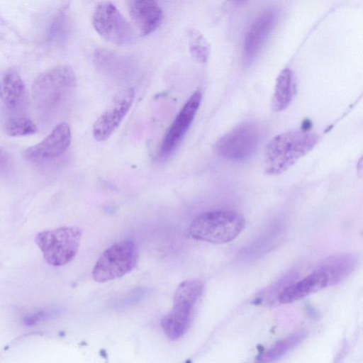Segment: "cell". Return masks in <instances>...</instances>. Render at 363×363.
Instances as JSON below:
<instances>
[{
	"label": "cell",
	"mask_w": 363,
	"mask_h": 363,
	"mask_svg": "<svg viewBox=\"0 0 363 363\" xmlns=\"http://www.w3.org/2000/svg\"><path fill=\"white\" fill-rule=\"evenodd\" d=\"M317 141L315 133L301 128L277 135L264 150V172L270 176L282 174L308 154Z\"/></svg>",
	"instance_id": "6da1fadb"
},
{
	"label": "cell",
	"mask_w": 363,
	"mask_h": 363,
	"mask_svg": "<svg viewBox=\"0 0 363 363\" xmlns=\"http://www.w3.org/2000/svg\"><path fill=\"white\" fill-rule=\"evenodd\" d=\"M242 215L233 211H212L198 215L189 228L190 236L215 245L230 242L245 228Z\"/></svg>",
	"instance_id": "7a4b0ae2"
},
{
	"label": "cell",
	"mask_w": 363,
	"mask_h": 363,
	"mask_svg": "<svg viewBox=\"0 0 363 363\" xmlns=\"http://www.w3.org/2000/svg\"><path fill=\"white\" fill-rule=\"evenodd\" d=\"M76 85V76L68 65H58L48 69L34 80L32 86L33 101L37 108L50 112L57 108Z\"/></svg>",
	"instance_id": "3957f363"
},
{
	"label": "cell",
	"mask_w": 363,
	"mask_h": 363,
	"mask_svg": "<svg viewBox=\"0 0 363 363\" xmlns=\"http://www.w3.org/2000/svg\"><path fill=\"white\" fill-rule=\"evenodd\" d=\"M82 234L79 228L61 227L38 233L35 242L49 264L60 267L68 264L74 258Z\"/></svg>",
	"instance_id": "277c9868"
},
{
	"label": "cell",
	"mask_w": 363,
	"mask_h": 363,
	"mask_svg": "<svg viewBox=\"0 0 363 363\" xmlns=\"http://www.w3.org/2000/svg\"><path fill=\"white\" fill-rule=\"evenodd\" d=\"M138 250L132 240L126 239L115 242L99 257L93 270V279L97 282H105L123 277L137 264Z\"/></svg>",
	"instance_id": "5b68a950"
},
{
	"label": "cell",
	"mask_w": 363,
	"mask_h": 363,
	"mask_svg": "<svg viewBox=\"0 0 363 363\" xmlns=\"http://www.w3.org/2000/svg\"><path fill=\"white\" fill-rule=\"evenodd\" d=\"M262 133V128L257 123L243 122L221 136L215 143L213 150L218 156L228 160H247L256 152Z\"/></svg>",
	"instance_id": "8992f818"
},
{
	"label": "cell",
	"mask_w": 363,
	"mask_h": 363,
	"mask_svg": "<svg viewBox=\"0 0 363 363\" xmlns=\"http://www.w3.org/2000/svg\"><path fill=\"white\" fill-rule=\"evenodd\" d=\"M92 25L103 38L118 45L130 44L135 38L132 26L111 1H102L96 5Z\"/></svg>",
	"instance_id": "52a82bcc"
},
{
	"label": "cell",
	"mask_w": 363,
	"mask_h": 363,
	"mask_svg": "<svg viewBox=\"0 0 363 363\" xmlns=\"http://www.w3.org/2000/svg\"><path fill=\"white\" fill-rule=\"evenodd\" d=\"M134 97L133 88H127L116 94L94 123L93 136L97 141H104L111 135L130 110Z\"/></svg>",
	"instance_id": "ba28073f"
},
{
	"label": "cell",
	"mask_w": 363,
	"mask_h": 363,
	"mask_svg": "<svg viewBox=\"0 0 363 363\" xmlns=\"http://www.w3.org/2000/svg\"><path fill=\"white\" fill-rule=\"evenodd\" d=\"M201 99V91H196L178 113L164 135L160 149V157L169 156L182 140L199 109Z\"/></svg>",
	"instance_id": "9c48e42d"
},
{
	"label": "cell",
	"mask_w": 363,
	"mask_h": 363,
	"mask_svg": "<svg viewBox=\"0 0 363 363\" xmlns=\"http://www.w3.org/2000/svg\"><path fill=\"white\" fill-rule=\"evenodd\" d=\"M71 130L68 123L61 122L39 143L24 152L25 157L35 163H44L62 155L71 143Z\"/></svg>",
	"instance_id": "30bf717a"
},
{
	"label": "cell",
	"mask_w": 363,
	"mask_h": 363,
	"mask_svg": "<svg viewBox=\"0 0 363 363\" xmlns=\"http://www.w3.org/2000/svg\"><path fill=\"white\" fill-rule=\"evenodd\" d=\"M277 19V11L267 9L254 20L247 31L243 43V60L250 65L260 51Z\"/></svg>",
	"instance_id": "8fae6325"
},
{
	"label": "cell",
	"mask_w": 363,
	"mask_h": 363,
	"mask_svg": "<svg viewBox=\"0 0 363 363\" xmlns=\"http://www.w3.org/2000/svg\"><path fill=\"white\" fill-rule=\"evenodd\" d=\"M330 286L328 277L317 267L311 273L301 280L287 286L277 298L281 303H290Z\"/></svg>",
	"instance_id": "7c38bea8"
},
{
	"label": "cell",
	"mask_w": 363,
	"mask_h": 363,
	"mask_svg": "<svg viewBox=\"0 0 363 363\" xmlns=\"http://www.w3.org/2000/svg\"><path fill=\"white\" fill-rule=\"evenodd\" d=\"M128 8L130 18L141 35L152 33L162 21V10L155 1H130Z\"/></svg>",
	"instance_id": "4fadbf2b"
},
{
	"label": "cell",
	"mask_w": 363,
	"mask_h": 363,
	"mask_svg": "<svg viewBox=\"0 0 363 363\" xmlns=\"http://www.w3.org/2000/svg\"><path fill=\"white\" fill-rule=\"evenodd\" d=\"M94 60L101 72L119 79L127 78L133 69V62L128 57L106 49L96 50Z\"/></svg>",
	"instance_id": "5bb4252c"
},
{
	"label": "cell",
	"mask_w": 363,
	"mask_h": 363,
	"mask_svg": "<svg viewBox=\"0 0 363 363\" xmlns=\"http://www.w3.org/2000/svg\"><path fill=\"white\" fill-rule=\"evenodd\" d=\"M357 258L352 253H341L330 256L322 261L317 267L328 277L330 286L337 284L356 269Z\"/></svg>",
	"instance_id": "9a60e30c"
},
{
	"label": "cell",
	"mask_w": 363,
	"mask_h": 363,
	"mask_svg": "<svg viewBox=\"0 0 363 363\" xmlns=\"http://www.w3.org/2000/svg\"><path fill=\"white\" fill-rule=\"evenodd\" d=\"M192 308L173 304L171 311L161 320V326L165 335L171 340L180 338L186 332Z\"/></svg>",
	"instance_id": "2e32d148"
},
{
	"label": "cell",
	"mask_w": 363,
	"mask_h": 363,
	"mask_svg": "<svg viewBox=\"0 0 363 363\" xmlns=\"http://www.w3.org/2000/svg\"><path fill=\"white\" fill-rule=\"evenodd\" d=\"M296 92L294 73L290 69H283L277 78L272 97L271 108L274 111L284 110L292 101Z\"/></svg>",
	"instance_id": "e0dca14e"
},
{
	"label": "cell",
	"mask_w": 363,
	"mask_h": 363,
	"mask_svg": "<svg viewBox=\"0 0 363 363\" xmlns=\"http://www.w3.org/2000/svg\"><path fill=\"white\" fill-rule=\"evenodd\" d=\"M25 85L21 76L13 69L0 74V99L9 106L15 107L21 101Z\"/></svg>",
	"instance_id": "ac0fdd59"
},
{
	"label": "cell",
	"mask_w": 363,
	"mask_h": 363,
	"mask_svg": "<svg viewBox=\"0 0 363 363\" xmlns=\"http://www.w3.org/2000/svg\"><path fill=\"white\" fill-rule=\"evenodd\" d=\"M203 288V283L199 279H189L182 281L174 292L173 304L192 308L201 296Z\"/></svg>",
	"instance_id": "d6986e66"
},
{
	"label": "cell",
	"mask_w": 363,
	"mask_h": 363,
	"mask_svg": "<svg viewBox=\"0 0 363 363\" xmlns=\"http://www.w3.org/2000/svg\"><path fill=\"white\" fill-rule=\"evenodd\" d=\"M189 51L192 57L200 63H205L210 55L211 48L208 40L198 30L188 31Z\"/></svg>",
	"instance_id": "ffe728a7"
},
{
	"label": "cell",
	"mask_w": 363,
	"mask_h": 363,
	"mask_svg": "<svg viewBox=\"0 0 363 363\" xmlns=\"http://www.w3.org/2000/svg\"><path fill=\"white\" fill-rule=\"evenodd\" d=\"M6 133L13 137L34 134L38 128L34 122L26 116H15L5 123Z\"/></svg>",
	"instance_id": "44dd1931"
},
{
	"label": "cell",
	"mask_w": 363,
	"mask_h": 363,
	"mask_svg": "<svg viewBox=\"0 0 363 363\" xmlns=\"http://www.w3.org/2000/svg\"><path fill=\"white\" fill-rule=\"evenodd\" d=\"M68 16L67 7L62 8L57 13L49 30V39L50 40H62L67 31Z\"/></svg>",
	"instance_id": "7402d4cb"
},
{
	"label": "cell",
	"mask_w": 363,
	"mask_h": 363,
	"mask_svg": "<svg viewBox=\"0 0 363 363\" xmlns=\"http://www.w3.org/2000/svg\"><path fill=\"white\" fill-rule=\"evenodd\" d=\"M298 340V336H294L278 342L262 357L259 363H271L277 360L296 345Z\"/></svg>",
	"instance_id": "603a6c76"
},
{
	"label": "cell",
	"mask_w": 363,
	"mask_h": 363,
	"mask_svg": "<svg viewBox=\"0 0 363 363\" xmlns=\"http://www.w3.org/2000/svg\"><path fill=\"white\" fill-rule=\"evenodd\" d=\"M50 315V311H39L26 317L24 318V323L28 325H33L42 320H45Z\"/></svg>",
	"instance_id": "cb8c5ba5"
},
{
	"label": "cell",
	"mask_w": 363,
	"mask_h": 363,
	"mask_svg": "<svg viewBox=\"0 0 363 363\" xmlns=\"http://www.w3.org/2000/svg\"><path fill=\"white\" fill-rule=\"evenodd\" d=\"M9 165V160L4 151L0 149V174L6 172Z\"/></svg>",
	"instance_id": "d4e9b609"
},
{
	"label": "cell",
	"mask_w": 363,
	"mask_h": 363,
	"mask_svg": "<svg viewBox=\"0 0 363 363\" xmlns=\"http://www.w3.org/2000/svg\"><path fill=\"white\" fill-rule=\"evenodd\" d=\"M1 263L0 262V267H1Z\"/></svg>",
	"instance_id": "484cf974"
}]
</instances>
